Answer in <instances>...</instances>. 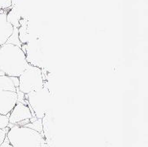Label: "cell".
<instances>
[{"instance_id": "7c38bea8", "label": "cell", "mask_w": 148, "mask_h": 147, "mask_svg": "<svg viewBox=\"0 0 148 147\" xmlns=\"http://www.w3.org/2000/svg\"><path fill=\"white\" fill-rule=\"evenodd\" d=\"M0 147H13V146H12L10 144L8 139H7V138L6 137V139H5V140H4V142H3V143L0 146Z\"/></svg>"}, {"instance_id": "277c9868", "label": "cell", "mask_w": 148, "mask_h": 147, "mask_svg": "<svg viewBox=\"0 0 148 147\" xmlns=\"http://www.w3.org/2000/svg\"><path fill=\"white\" fill-rule=\"evenodd\" d=\"M45 84L43 71L40 68L29 65L18 77V91L24 94L40 90Z\"/></svg>"}, {"instance_id": "6da1fadb", "label": "cell", "mask_w": 148, "mask_h": 147, "mask_svg": "<svg viewBox=\"0 0 148 147\" xmlns=\"http://www.w3.org/2000/svg\"><path fill=\"white\" fill-rule=\"evenodd\" d=\"M29 65L21 46L6 42L0 47V76L18 78Z\"/></svg>"}, {"instance_id": "8fae6325", "label": "cell", "mask_w": 148, "mask_h": 147, "mask_svg": "<svg viewBox=\"0 0 148 147\" xmlns=\"http://www.w3.org/2000/svg\"><path fill=\"white\" fill-rule=\"evenodd\" d=\"M9 128L8 127L5 128V129H0V146L3 144V142L5 140L6 137V134L9 131Z\"/></svg>"}, {"instance_id": "5b68a950", "label": "cell", "mask_w": 148, "mask_h": 147, "mask_svg": "<svg viewBox=\"0 0 148 147\" xmlns=\"http://www.w3.org/2000/svg\"><path fill=\"white\" fill-rule=\"evenodd\" d=\"M29 103L32 116L37 119H43V116L50 109V105L51 102V95L48 90V88L43 86V88L32 91L28 94H25Z\"/></svg>"}, {"instance_id": "4fadbf2b", "label": "cell", "mask_w": 148, "mask_h": 147, "mask_svg": "<svg viewBox=\"0 0 148 147\" xmlns=\"http://www.w3.org/2000/svg\"><path fill=\"white\" fill-rule=\"evenodd\" d=\"M40 147H49V146L47 144V142H43V144H42V146H41Z\"/></svg>"}, {"instance_id": "7a4b0ae2", "label": "cell", "mask_w": 148, "mask_h": 147, "mask_svg": "<svg viewBox=\"0 0 148 147\" xmlns=\"http://www.w3.org/2000/svg\"><path fill=\"white\" fill-rule=\"evenodd\" d=\"M6 138L13 147H40L46 142L43 134L18 125L9 129Z\"/></svg>"}, {"instance_id": "30bf717a", "label": "cell", "mask_w": 148, "mask_h": 147, "mask_svg": "<svg viewBox=\"0 0 148 147\" xmlns=\"http://www.w3.org/2000/svg\"><path fill=\"white\" fill-rule=\"evenodd\" d=\"M9 115L0 114V129H5L9 125Z\"/></svg>"}, {"instance_id": "3957f363", "label": "cell", "mask_w": 148, "mask_h": 147, "mask_svg": "<svg viewBox=\"0 0 148 147\" xmlns=\"http://www.w3.org/2000/svg\"><path fill=\"white\" fill-rule=\"evenodd\" d=\"M18 102V89L11 77L0 76V114L10 115Z\"/></svg>"}, {"instance_id": "8992f818", "label": "cell", "mask_w": 148, "mask_h": 147, "mask_svg": "<svg viewBox=\"0 0 148 147\" xmlns=\"http://www.w3.org/2000/svg\"><path fill=\"white\" fill-rule=\"evenodd\" d=\"M32 117L33 116L30 108L23 102H17L9 115V123L17 125L18 123L25 120H30Z\"/></svg>"}, {"instance_id": "ba28073f", "label": "cell", "mask_w": 148, "mask_h": 147, "mask_svg": "<svg viewBox=\"0 0 148 147\" xmlns=\"http://www.w3.org/2000/svg\"><path fill=\"white\" fill-rule=\"evenodd\" d=\"M25 127H29L32 130H35L38 131L39 133H43V122H42V119H37L36 120L29 123L28 124H26Z\"/></svg>"}, {"instance_id": "52a82bcc", "label": "cell", "mask_w": 148, "mask_h": 147, "mask_svg": "<svg viewBox=\"0 0 148 147\" xmlns=\"http://www.w3.org/2000/svg\"><path fill=\"white\" fill-rule=\"evenodd\" d=\"M7 12L0 11V47L7 42L14 31V27L7 21Z\"/></svg>"}, {"instance_id": "9c48e42d", "label": "cell", "mask_w": 148, "mask_h": 147, "mask_svg": "<svg viewBox=\"0 0 148 147\" xmlns=\"http://www.w3.org/2000/svg\"><path fill=\"white\" fill-rule=\"evenodd\" d=\"M12 7V0H0V11L8 10Z\"/></svg>"}]
</instances>
